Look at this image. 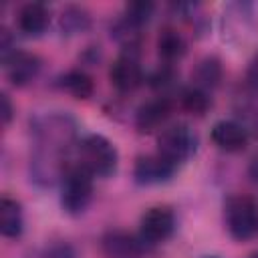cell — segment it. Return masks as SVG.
Instances as JSON below:
<instances>
[{
  "label": "cell",
  "mask_w": 258,
  "mask_h": 258,
  "mask_svg": "<svg viewBox=\"0 0 258 258\" xmlns=\"http://www.w3.org/2000/svg\"><path fill=\"white\" fill-rule=\"evenodd\" d=\"M109 79L113 83V87L121 93H129L133 89H137L143 81V71L137 62L135 56L131 54H125V56H119L111 71H109Z\"/></svg>",
  "instance_id": "52a82bcc"
},
{
  "label": "cell",
  "mask_w": 258,
  "mask_h": 258,
  "mask_svg": "<svg viewBox=\"0 0 258 258\" xmlns=\"http://www.w3.org/2000/svg\"><path fill=\"white\" fill-rule=\"evenodd\" d=\"M117 147L103 135H87L79 143V165L93 177H107L117 169Z\"/></svg>",
  "instance_id": "6da1fadb"
},
{
  "label": "cell",
  "mask_w": 258,
  "mask_h": 258,
  "mask_svg": "<svg viewBox=\"0 0 258 258\" xmlns=\"http://www.w3.org/2000/svg\"><path fill=\"white\" fill-rule=\"evenodd\" d=\"M246 83L250 89L258 91V54L250 60V67H248V73H246Z\"/></svg>",
  "instance_id": "ffe728a7"
},
{
  "label": "cell",
  "mask_w": 258,
  "mask_h": 258,
  "mask_svg": "<svg viewBox=\"0 0 258 258\" xmlns=\"http://www.w3.org/2000/svg\"><path fill=\"white\" fill-rule=\"evenodd\" d=\"M157 52L165 60H175L185 52L183 36L173 28H163L157 36Z\"/></svg>",
  "instance_id": "5bb4252c"
},
{
  "label": "cell",
  "mask_w": 258,
  "mask_h": 258,
  "mask_svg": "<svg viewBox=\"0 0 258 258\" xmlns=\"http://www.w3.org/2000/svg\"><path fill=\"white\" fill-rule=\"evenodd\" d=\"M175 228V216L169 208L163 206H155L149 208L139 222V230H141V240H147L151 244L163 242L171 236Z\"/></svg>",
  "instance_id": "5b68a950"
},
{
  "label": "cell",
  "mask_w": 258,
  "mask_h": 258,
  "mask_svg": "<svg viewBox=\"0 0 258 258\" xmlns=\"http://www.w3.org/2000/svg\"><path fill=\"white\" fill-rule=\"evenodd\" d=\"M171 115V105L165 97H157L153 101H147L145 105L139 107L137 117H135V125L141 133H151L155 129H159L167 117Z\"/></svg>",
  "instance_id": "ba28073f"
},
{
  "label": "cell",
  "mask_w": 258,
  "mask_h": 258,
  "mask_svg": "<svg viewBox=\"0 0 258 258\" xmlns=\"http://www.w3.org/2000/svg\"><path fill=\"white\" fill-rule=\"evenodd\" d=\"M220 79H222V67H220V62L216 58H206V60H202L198 64L196 81H198L200 87L212 89V87H216L220 83Z\"/></svg>",
  "instance_id": "2e32d148"
},
{
  "label": "cell",
  "mask_w": 258,
  "mask_h": 258,
  "mask_svg": "<svg viewBox=\"0 0 258 258\" xmlns=\"http://www.w3.org/2000/svg\"><path fill=\"white\" fill-rule=\"evenodd\" d=\"M60 26L67 32H81L87 26V14L81 8H67L60 16Z\"/></svg>",
  "instance_id": "ac0fdd59"
},
{
  "label": "cell",
  "mask_w": 258,
  "mask_h": 258,
  "mask_svg": "<svg viewBox=\"0 0 258 258\" xmlns=\"http://www.w3.org/2000/svg\"><path fill=\"white\" fill-rule=\"evenodd\" d=\"M4 67H6V73L14 85H26L28 81L34 79L40 64H38V58L34 54L14 50L10 56L4 58Z\"/></svg>",
  "instance_id": "7c38bea8"
},
{
  "label": "cell",
  "mask_w": 258,
  "mask_h": 258,
  "mask_svg": "<svg viewBox=\"0 0 258 258\" xmlns=\"http://www.w3.org/2000/svg\"><path fill=\"white\" fill-rule=\"evenodd\" d=\"M0 232L6 238H16L22 232V210L12 198L0 200Z\"/></svg>",
  "instance_id": "4fadbf2b"
},
{
  "label": "cell",
  "mask_w": 258,
  "mask_h": 258,
  "mask_svg": "<svg viewBox=\"0 0 258 258\" xmlns=\"http://www.w3.org/2000/svg\"><path fill=\"white\" fill-rule=\"evenodd\" d=\"M105 258H143V244L129 232L111 230L101 238Z\"/></svg>",
  "instance_id": "8992f818"
},
{
  "label": "cell",
  "mask_w": 258,
  "mask_h": 258,
  "mask_svg": "<svg viewBox=\"0 0 258 258\" xmlns=\"http://www.w3.org/2000/svg\"><path fill=\"white\" fill-rule=\"evenodd\" d=\"M208 258H216V256H208Z\"/></svg>",
  "instance_id": "cb8c5ba5"
},
{
  "label": "cell",
  "mask_w": 258,
  "mask_h": 258,
  "mask_svg": "<svg viewBox=\"0 0 258 258\" xmlns=\"http://www.w3.org/2000/svg\"><path fill=\"white\" fill-rule=\"evenodd\" d=\"M62 89L71 93L75 99H89L95 91V83L83 71H69L62 77Z\"/></svg>",
  "instance_id": "9a60e30c"
},
{
  "label": "cell",
  "mask_w": 258,
  "mask_h": 258,
  "mask_svg": "<svg viewBox=\"0 0 258 258\" xmlns=\"http://www.w3.org/2000/svg\"><path fill=\"white\" fill-rule=\"evenodd\" d=\"M181 107L189 113L204 115L210 107V99L200 87H194V89H187V91L181 93Z\"/></svg>",
  "instance_id": "e0dca14e"
},
{
  "label": "cell",
  "mask_w": 258,
  "mask_h": 258,
  "mask_svg": "<svg viewBox=\"0 0 258 258\" xmlns=\"http://www.w3.org/2000/svg\"><path fill=\"white\" fill-rule=\"evenodd\" d=\"M16 22H18V28L24 34L38 36L46 30V26L50 22V14H48V8L42 2H28L18 10Z\"/></svg>",
  "instance_id": "8fae6325"
},
{
  "label": "cell",
  "mask_w": 258,
  "mask_h": 258,
  "mask_svg": "<svg viewBox=\"0 0 258 258\" xmlns=\"http://www.w3.org/2000/svg\"><path fill=\"white\" fill-rule=\"evenodd\" d=\"M196 135L187 125H171L157 137V155L177 167L196 151Z\"/></svg>",
  "instance_id": "3957f363"
},
{
  "label": "cell",
  "mask_w": 258,
  "mask_h": 258,
  "mask_svg": "<svg viewBox=\"0 0 258 258\" xmlns=\"http://www.w3.org/2000/svg\"><path fill=\"white\" fill-rule=\"evenodd\" d=\"M0 101H2V121H4V125H6V123L10 121V117H12V105H10V101H8V95H2Z\"/></svg>",
  "instance_id": "7402d4cb"
},
{
  "label": "cell",
  "mask_w": 258,
  "mask_h": 258,
  "mask_svg": "<svg viewBox=\"0 0 258 258\" xmlns=\"http://www.w3.org/2000/svg\"><path fill=\"white\" fill-rule=\"evenodd\" d=\"M151 10H153V4H149V2H133V4H129V6H127L125 20L141 28V26L149 20Z\"/></svg>",
  "instance_id": "d6986e66"
},
{
  "label": "cell",
  "mask_w": 258,
  "mask_h": 258,
  "mask_svg": "<svg viewBox=\"0 0 258 258\" xmlns=\"http://www.w3.org/2000/svg\"><path fill=\"white\" fill-rule=\"evenodd\" d=\"M91 196H93V175L85 171L81 165L69 169L62 179V196H60L62 208L69 214H79L89 206Z\"/></svg>",
  "instance_id": "277c9868"
},
{
  "label": "cell",
  "mask_w": 258,
  "mask_h": 258,
  "mask_svg": "<svg viewBox=\"0 0 258 258\" xmlns=\"http://www.w3.org/2000/svg\"><path fill=\"white\" fill-rule=\"evenodd\" d=\"M173 171H175V167L155 153V155L139 157L137 163H135V171L133 173H135V179L139 183L151 185V183H161V181L169 179Z\"/></svg>",
  "instance_id": "9c48e42d"
},
{
  "label": "cell",
  "mask_w": 258,
  "mask_h": 258,
  "mask_svg": "<svg viewBox=\"0 0 258 258\" xmlns=\"http://www.w3.org/2000/svg\"><path fill=\"white\" fill-rule=\"evenodd\" d=\"M248 258H258V252H254V254H250Z\"/></svg>",
  "instance_id": "603a6c76"
},
{
  "label": "cell",
  "mask_w": 258,
  "mask_h": 258,
  "mask_svg": "<svg viewBox=\"0 0 258 258\" xmlns=\"http://www.w3.org/2000/svg\"><path fill=\"white\" fill-rule=\"evenodd\" d=\"M228 232L236 240L258 236V204L250 196H232L224 206Z\"/></svg>",
  "instance_id": "7a4b0ae2"
},
{
  "label": "cell",
  "mask_w": 258,
  "mask_h": 258,
  "mask_svg": "<svg viewBox=\"0 0 258 258\" xmlns=\"http://www.w3.org/2000/svg\"><path fill=\"white\" fill-rule=\"evenodd\" d=\"M169 81H171V73H169V69L157 71V73L151 77V85H153V87H161V85H167Z\"/></svg>",
  "instance_id": "44dd1931"
},
{
  "label": "cell",
  "mask_w": 258,
  "mask_h": 258,
  "mask_svg": "<svg viewBox=\"0 0 258 258\" xmlns=\"http://www.w3.org/2000/svg\"><path fill=\"white\" fill-rule=\"evenodd\" d=\"M212 141L224 151H240L248 143V133L240 123L226 119L212 127Z\"/></svg>",
  "instance_id": "30bf717a"
}]
</instances>
